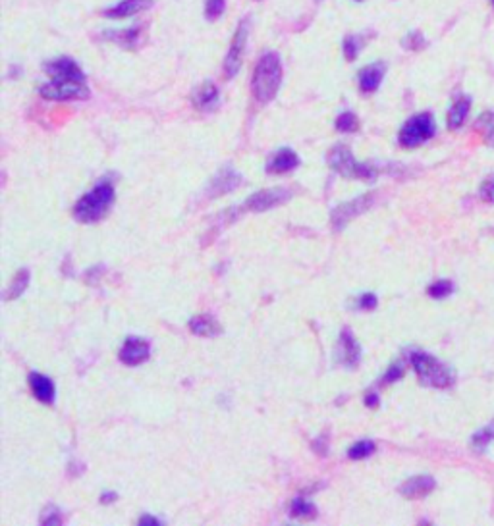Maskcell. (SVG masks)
Wrapping results in <instances>:
<instances>
[{
    "mask_svg": "<svg viewBox=\"0 0 494 526\" xmlns=\"http://www.w3.org/2000/svg\"><path fill=\"white\" fill-rule=\"evenodd\" d=\"M280 83H282V62H280V56L277 53H272V51H267L259 58L255 72H253V79H251L253 97L261 105H267V102H270L277 97Z\"/></svg>",
    "mask_w": 494,
    "mask_h": 526,
    "instance_id": "6da1fadb",
    "label": "cell"
},
{
    "mask_svg": "<svg viewBox=\"0 0 494 526\" xmlns=\"http://www.w3.org/2000/svg\"><path fill=\"white\" fill-rule=\"evenodd\" d=\"M114 197H116V193H114L113 182L103 179L89 193L79 199L76 209H73V216H76V220L86 222V224L99 222L101 218H105L106 212L110 211Z\"/></svg>",
    "mask_w": 494,
    "mask_h": 526,
    "instance_id": "7a4b0ae2",
    "label": "cell"
},
{
    "mask_svg": "<svg viewBox=\"0 0 494 526\" xmlns=\"http://www.w3.org/2000/svg\"><path fill=\"white\" fill-rule=\"evenodd\" d=\"M409 362H411V367L416 370L417 378H419V382H421L423 386H428V388L436 389H446L456 382L454 370L450 369L448 364H444L442 361H438V359L431 355V353H425V351H411Z\"/></svg>",
    "mask_w": 494,
    "mask_h": 526,
    "instance_id": "3957f363",
    "label": "cell"
},
{
    "mask_svg": "<svg viewBox=\"0 0 494 526\" xmlns=\"http://www.w3.org/2000/svg\"><path fill=\"white\" fill-rule=\"evenodd\" d=\"M329 164L332 170L349 179H363V182H373L379 176V170L371 164H361L357 162L349 147L338 145L334 147L329 154Z\"/></svg>",
    "mask_w": 494,
    "mask_h": 526,
    "instance_id": "277c9868",
    "label": "cell"
},
{
    "mask_svg": "<svg viewBox=\"0 0 494 526\" xmlns=\"http://www.w3.org/2000/svg\"><path fill=\"white\" fill-rule=\"evenodd\" d=\"M436 133V124L435 118L428 112H421L411 116V118L403 124V127L400 130V145L406 147V149H416V147L427 143L428 139H433V135Z\"/></svg>",
    "mask_w": 494,
    "mask_h": 526,
    "instance_id": "5b68a950",
    "label": "cell"
},
{
    "mask_svg": "<svg viewBox=\"0 0 494 526\" xmlns=\"http://www.w3.org/2000/svg\"><path fill=\"white\" fill-rule=\"evenodd\" d=\"M39 93L48 100H78L89 97L87 79H51Z\"/></svg>",
    "mask_w": 494,
    "mask_h": 526,
    "instance_id": "8992f818",
    "label": "cell"
},
{
    "mask_svg": "<svg viewBox=\"0 0 494 526\" xmlns=\"http://www.w3.org/2000/svg\"><path fill=\"white\" fill-rule=\"evenodd\" d=\"M247 35H249V21L242 20L240 21V26H237L236 33H234V37H232L230 51H228V54H226V58H225V75L228 79L237 75L240 68H242V62H244V51H245V45H247Z\"/></svg>",
    "mask_w": 494,
    "mask_h": 526,
    "instance_id": "52a82bcc",
    "label": "cell"
},
{
    "mask_svg": "<svg viewBox=\"0 0 494 526\" xmlns=\"http://www.w3.org/2000/svg\"><path fill=\"white\" fill-rule=\"evenodd\" d=\"M373 199H375V195H363V197H357L354 201L340 204L336 211L332 212V226H334V230H342V228L348 226L349 220H354L356 216L363 214L373 204Z\"/></svg>",
    "mask_w": 494,
    "mask_h": 526,
    "instance_id": "ba28073f",
    "label": "cell"
},
{
    "mask_svg": "<svg viewBox=\"0 0 494 526\" xmlns=\"http://www.w3.org/2000/svg\"><path fill=\"white\" fill-rule=\"evenodd\" d=\"M290 191L288 189H264L259 191L255 195H251L247 201H245V211L249 212H264L274 209L278 204L286 203L290 199Z\"/></svg>",
    "mask_w": 494,
    "mask_h": 526,
    "instance_id": "9c48e42d",
    "label": "cell"
},
{
    "mask_svg": "<svg viewBox=\"0 0 494 526\" xmlns=\"http://www.w3.org/2000/svg\"><path fill=\"white\" fill-rule=\"evenodd\" d=\"M151 353V345L141 337H128L120 349V361L128 364V367H138L141 362H145Z\"/></svg>",
    "mask_w": 494,
    "mask_h": 526,
    "instance_id": "30bf717a",
    "label": "cell"
},
{
    "mask_svg": "<svg viewBox=\"0 0 494 526\" xmlns=\"http://www.w3.org/2000/svg\"><path fill=\"white\" fill-rule=\"evenodd\" d=\"M361 359V347L356 342V337L351 336L349 330H344L340 334V342H338V362L346 367V369H356Z\"/></svg>",
    "mask_w": 494,
    "mask_h": 526,
    "instance_id": "8fae6325",
    "label": "cell"
},
{
    "mask_svg": "<svg viewBox=\"0 0 494 526\" xmlns=\"http://www.w3.org/2000/svg\"><path fill=\"white\" fill-rule=\"evenodd\" d=\"M45 72L51 75V79H86L83 70L72 58H66V56L48 62L45 66Z\"/></svg>",
    "mask_w": 494,
    "mask_h": 526,
    "instance_id": "7c38bea8",
    "label": "cell"
},
{
    "mask_svg": "<svg viewBox=\"0 0 494 526\" xmlns=\"http://www.w3.org/2000/svg\"><path fill=\"white\" fill-rule=\"evenodd\" d=\"M436 488V482L433 476H428V474H421V476H413V478H409L408 482H403L402 488H400V492H402L403 498H408V500H421L425 495L433 492Z\"/></svg>",
    "mask_w": 494,
    "mask_h": 526,
    "instance_id": "4fadbf2b",
    "label": "cell"
},
{
    "mask_svg": "<svg viewBox=\"0 0 494 526\" xmlns=\"http://www.w3.org/2000/svg\"><path fill=\"white\" fill-rule=\"evenodd\" d=\"M153 4V0H122L113 8H106L105 16L110 20H124V18H132L135 14L145 12Z\"/></svg>",
    "mask_w": 494,
    "mask_h": 526,
    "instance_id": "5bb4252c",
    "label": "cell"
},
{
    "mask_svg": "<svg viewBox=\"0 0 494 526\" xmlns=\"http://www.w3.org/2000/svg\"><path fill=\"white\" fill-rule=\"evenodd\" d=\"M384 73H386V64H382V62H375V64L365 66L359 72V89L363 93H367V95L375 93L381 87Z\"/></svg>",
    "mask_w": 494,
    "mask_h": 526,
    "instance_id": "9a60e30c",
    "label": "cell"
},
{
    "mask_svg": "<svg viewBox=\"0 0 494 526\" xmlns=\"http://www.w3.org/2000/svg\"><path fill=\"white\" fill-rule=\"evenodd\" d=\"M29 386H31V391H34L37 401L45 403V405H53L54 397H56V389H54V384L51 378L31 372L29 374Z\"/></svg>",
    "mask_w": 494,
    "mask_h": 526,
    "instance_id": "2e32d148",
    "label": "cell"
},
{
    "mask_svg": "<svg viewBox=\"0 0 494 526\" xmlns=\"http://www.w3.org/2000/svg\"><path fill=\"white\" fill-rule=\"evenodd\" d=\"M299 164V158L292 149H280L267 162V172L269 174H286V172L294 170Z\"/></svg>",
    "mask_w": 494,
    "mask_h": 526,
    "instance_id": "e0dca14e",
    "label": "cell"
},
{
    "mask_svg": "<svg viewBox=\"0 0 494 526\" xmlns=\"http://www.w3.org/2000/svg\"><path fill=\"white\" fill-rule=\"evenodd\" d=\"M191 102L197 110H203V112H209L215 106L218 105V89L215 83L207 81L201 87H197L193 91V97H191Z\"/></svg>",
    "mask_w": 494,
    "mask_h": 526,
    "instance_id": "ac0fdd59",
    "label": "cell"
},
{
    "mask_svg": "<svg viewBox=\"0 0 494 526\" xmlns=\"http://www.w3.org/2000/svg\"><path fill=\"white\" fill-rule=\"evenodd\" d=\"M469 110H471V99L468 95H460L458 99L452 102L448 110V116H446V122H448L450 130H460L461 125L465 124V120L469 116Z\"/></svg>",
    "mask_w": 494,
    "mask_h": 526,
    "instance_id": "d6986e66",
    "label": "cell"
},
{
    "mask_svg": "<svg viewBox=\"0 0 494 526\" xmlns=\"http://www.w3.org/2000/svg\"><path fill=\"white\" fill-rule=\"evenodd\" d=\"M106 39L114 41L116 45L124 46L128 51H135L143 39V27L133 26L130 29H122V31H110V33H106Z\"/></svg>",
    "mask_w": 494,
    "mask_h": 526,
    "instance_id": "ffe728a7",
    "label": "cell"
},
{
    "mask_svg": "<svg viewBox=\"0 0 494 526\" xmlns=\"http://www.w3.org/2000/svg\"><path fill=\"white\" fill-rule=\"evenodd\" d=\"M240 182H242V178L237 176L236 172L230 170V168H225V170L220 172L217 178H215V182L209 185V195H211V197L225 195L228 191L236 189Z\"/></svg>",
    "mask_w": 494,
    "mask_h": 526,
    "instance_id": "44dd1931",
    "label": "cell"
},
{
    "mask_svg": "<svg viewBox=\"0 0 494 526\" xmlns=\"http://www.w3.org/2000/svg\"><path fill=\"white\" fill-rule=\"evenodd\" d=\"M190 330L195 334V336L201 337H212L222 332V330H220V324L209 315H199L195 316V318H191Z\"/></svg>",
    "mask_w": 494,
    "mask_h": 526,
    "instance_id": "7402d4cb",
    "label": "cell"
},
{
    "mask_svg": "<svg viewBox=\"0 0 494 526\" xmlns=\"http://www.w3.org/2000/svg\"><path fill=\"white\" fill-rule=\"evenodd\" d=\"M475 130L481 133V137L485 139L487 145L494 147V112L493 110H487L483 112L477 122H475Z\"/></svg>",
    "mask_w": 494,
    "mask_h": 526,
    "instance_id": "603a6c76",
    "label": "cell"
},
{
    "mask_svg": "<svg viewBox=\"0 0 494 526\" xmlns=\"http://www.w3.org/2000/svg\"><path fill=\"white\" fill-rule=\"evenodd\" d=\"M290 515L297 520H311L317 517V509L309 500H305V498H296V500L292 501Z\"/></svg>",
    "mask_w": 494,
    "mask_h": 526,
    "instance_id": "cb8c5ba5",
    "label": "cell"
},
{
    "mask_svg": "<svg viewBox=\"0 0 494 526\" xmlns=\"http://www.w3.org/2000/svg\"><path fill=\"white\" fill-rule=\"evenodd\" d=\"M27 285H29V272H27V270H20V272L14 276L10 288H8L6 299H16V297H20L21 293L27 290Z\"/></svg>",
    "mask_w": 494,
    "mask_h": 526,
    "instance_id": "d4e9b609",
    "label": "cell"
},
{
    "mask_svg": "<svg viewBox=\"0 0 494 526\" xmlns=\"http://www.w3.org/2000/svg\"><path fill=\"white\" fill-rule=\"evenodd\" d=\"M452 291H454V283L450 280H436L428 285L427 293L433 299H444V297L452 295Z\"/></svg>",
    "mask_w": 494,
    "mask_h": 526,
    "instance_id": "484cf974",
    "label": "cell"
},
{
    "mask_svg": "<svg viewBox=\"0 0 494 526\" xmlns=\"http://www.w3.org/2000/svg\"><path fill=\"white\" fill-rule=\"evenodd\" d=\"M490 441H494L493 434H490L488 426H485L481 428V430H477V432L471 436V448H473L477 453H481V451H485V449L490 446Z\"/></svg>",
    "mask_w": 494,
    "mask_h": 526,
    "instance_id": "4316f807",
    "label": "cell"
},
{
    "mask_svg": "<svg viewBox=\"0 0 494 526\" xmlns=\"http://www.w3.org/2000/svg\"><path fill=\"white\" fill-rule=\"evenodd\" d=\"M359 127V120L356 118V114L351 112H344L338 116L336 120V130L342 133H354L357 132Z\"/></svg>",
    "mask_w": 494,
    "mask_h": 526,
    "instance_id": "83f0119b",
    "label": "cell"
},
{
    "mask_svg": "<svg viewBox=\"0 0 494 526\" xmlns=\"http://www.w3.org/2000/svg\"><path fill=\"white\" fill-rule=\"evenodd\" d=\"M373 451H375V443H373V441H357L356 446L349 448L348 457L354 461H359L365 459V457H369Z\"/></svg>",
    "mask_w": 494,
    "mask_h": 526,
    "instance_id": "f1b7e54d",
    "label": "cell"
},
{
    "mask_svg": "<svg viewBox=\"0 0 494 526\" xmlns=\"http://www.w3.org/2000/svg\"><path fill=\"white\" fill-rule=\"evenodd\" d=\"M226 10V0H205V18L209 21L218 20Z\"/></svg>",
    "mask_w": 494,
    "mask_h": 526,
    "instance_id": "f546056e",
    "label": "cell"
},
{
    "mask_svg": "<svg viewBox=\"0 0 494 526\" xmlns=\"http://www.w3.org/2000/svg\"><path fill=\"white\" fill-rule=\"evenodd\" d=\"M359 48H361V43H359V37H356V35H348L344 39V56H346L348 62H354L359 56Z\"/></svg>",
    "mask_w": 494,
    "mask_h": 526,
    "instance_id": "4dcf8cb0",
    "label": "cell"
},
{
    "mask_svg": "<svg viewBox=\"0 0 494 526\" xmlns=\"http://www.w3.org/2000/svg\"><path fill=\"white\" fill-rule=\"evenodd\" d=\"M403 46L409 48V51H421V48L427 46V41H425L421 31H411V33L406 35V39H403Z\"/></svg>",
    "mask_w": 494,
    "mask_h": 526,
    "instance_id": "1f68e13d",
    "label": "cell"
},
{
    "mask_svg": "<svg viewBox=\"0 0 494 526\" xmlns=\"http://www.w3.org/2000/svg\"><path fill=\"white\" fill-rule=\"evenodd\" d=\"M402 376H403V362L398 361V362H394L388 370H386V374L382 376L381 384L388 386V384H394V382L400 380Z\"/></svg>",
    "mask_w": 494,
    "mask_h": 526,
    "instance_id": "d6a6232c",
    "label": "cell"
},
{
    "mask_svg": "<svg viewBox=\"0 0 494 526\" xmlns=\"http://www.w3.org/2000/svg\"><path fill=\"white\" fill-rule=\"evenodd\" d=\"M62 522V513L56 507H45V511L41 515V525H60Z\"/></svg>",
    "mask_w": 494,
    "mask_h": 526,
    "instance_id": "836d02e7",
    "label": "cell"
},
{
    "mask_svg": "<svg viewBox=\"0 0 494 526\" xmlns=\"http://www.w3.org/2000/svg\"><path fill=\"white\" fill-rule=\"evenodd\" d=\"M479 197H481L485 203L494 204V174H493V176H488V178L481 184V189H479Z\"/></svg>",
    "mask_w": 494,
    "mask_h": 526,
    "instance_id": "e575fe53",
    "label": "cell"
},
{
    "mask_svg": "<svg viewBox=\"0 0 494 526\" xmlns=\"http://www.w3.org/2000/svg\"><path fill=\"white\" fill-rule=\"evenodd\" d=\"M357 309L361 310H373L379 305V299H376L375 293H363L359 299H357Z\"/></svg>",
    "mask_w": 494,
    "mask_h": 526,
    "instance_id": "d590c367",
    "label": "cell"
},
{
    "mask_svg": "<svg viewBox=\"0 0 494 526\" xmlns=\"http://www.w3.org/2000/svg\"><path fill=\"white\" fill-rule=\"evenodd\" d=\"M365 405H367V407H376V405H379V397H376V394L367 395V397H365Z\"/></svg>",
    "mask_w": 494,
    "mask_h": 526,
    "instance_id": "8d00e7d4",
    "label": "cell"
},
{
    "mask_svg": "<svg viewBox=\"0 0 494 526\" xmlns=\"http://www.w3.org/2000/svg\"><path fill=\"white\" fill-rule=\"evenodd\" d=\"M139 525H145V526L158 525V520L155 519V517H149V515H145V517H141V519H139Z\"/></svg>",
    "mask_w": 494,
    "mask_h": 526,
    "instance_id": "74e56055",
    "label": "cell"
},
{
    "mask_svg": "<svg viewBox=\"0 0 494 526\" xmlns=\"http://www.w3.org/2000/svg\"><path fill=\"white\" fill-rule=\"evenodd\" d=\"M113 500H116V493L110 492V495H103V501H105V503L106 501H113Z\"/></svg>",
    "mask_w": 494,
    "mask_h": 526,
    "instance_id": "f35d334b",
    "label": "cell"
},
{
    "mask_svg": "<svg viewBox=\"0 0 494 526\" xmlns=\"http://www.w3.org/2000/svg\"><path fill=\"white\" fill-rule=\"evenodd\" d=\"M488 430H490V434H493V440H494V419H493V422L488 424Z\"/></svg>",
    "mask_w": 494,
    "mask_h": 526,
    "instance_id": "ab89813d",
    "label": "cell"
},
{
    "mask_svg": "<svg viewBox=\"0 0 494 526\" xmlns=\"http://www.w3.org/2000/svg\"><path fill=\"white\" fill-rule=\"evenodd\" d=\"M493 4H494V0H493Z\"/></svg>",
    "mask_w": 494,
    "mask_h": 526,
    "instance_id": "60d3db41",
    "label": "cell"
}]
</instances>
